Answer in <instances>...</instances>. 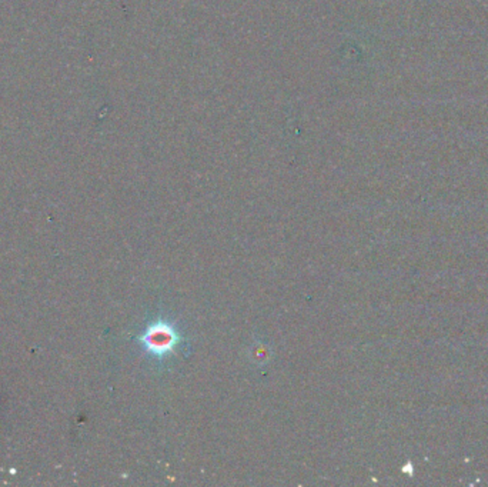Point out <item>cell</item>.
I'll list each match as a JSON object with an SVG mask.
<instances>
[{
  "mask_svg": "<svg viewBox=\"0 0 488 487\" xmlns=\"http://www.w3.org/2000/svg\"><path fill=\"white\" fill-rule=\"evenodd\" d=\"M139 342L150 356L163 359L177 349L182 343V336L173 323L166 319H157L149 324Z\"/></svg>",
  "mask_w": 488,
  "mask_h": 487,
  "instance_id": "1",
  "label": "cell"
}]
</instances>
